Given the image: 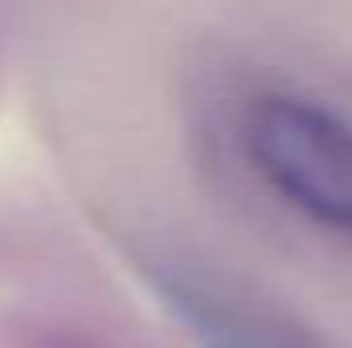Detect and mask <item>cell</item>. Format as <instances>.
<instances>
[{"mask_svg": "<svg viewBox=\"0 0 352 348\" xmlns=\"http://www.w3.org/2000/svg\"><path fill=\"white\" fill-rule=\"evenodd\" d=\"M197 131L221 144L234 173L295 221L352 234V115L287 83L246 87L230 102L209 94Z\"/></svg>", "mask_w": 352, "mask_h": 348, "instance_id": "cell-1", "label": "cell"}]
</instances>
